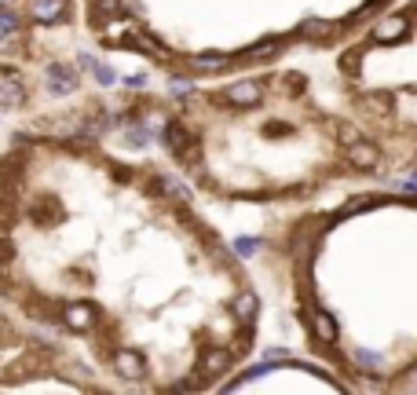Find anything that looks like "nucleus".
<instances>
[{
    "label": "nucleus",
    "instance_id": "6",
    "mask_svg": "<svg viewBox=\"0 0 417 395\" xmlns=\"http://www.w3.org/2000/svg\"><path fill=\"white\" fill-rule=\"evenodd\" d=\"M81 22V0H0L4 30H74Z\"/></svg>",
    "mask_w": 417,
    "mask_h": 395
},
{
    "label": "nucleus",
    "instance_id": "1",
    "mask_svg": "<svg viewBox=\"0 0 417 395\" xmlns=\"http://www.w3.org/2000/svg\"><path fill=\"white\" fill-rule=\"evenodd\" d=\"M0 300L103 391L224 388L263 326L260 282L202 198L96 128L0 143Z\"/></svg>",
    "mask_w": 417,
    "mask_h": 395
},
{
    "label": "nucleus",
    "instance_id": "5",
    "mask_svg": "<svg viewBox=\"0 0 417 395\" xmlns=\"http://www.w3.org/2000/svg\"><path fill=\"white\" fill-rule=\"evenodd\" d=\"M0 391H103L62 344L0 300Z\"/></svg>",
    "mask_w": 417,
    "mask_h": 395
},
{
    "label": "nucleus",
    "instance_id": "4",
    "mask_svg": "<svg viewBox=\"0 0 417 395\" xmlns=\"http://www.w3.org/2000/svg\"><path fill=\"white\" fill-rule=\"evenodd\" d=\"M344 110L406 172L413 168V0H384L359 30L322 48Z\"/></svg>",
    "mask_w": 417,
    "mask_h": 395
},
{
    "label": "nucleus",
    "instance_id": "2",
    "mask_svg": "<svg viewBox=\"0 0 417 395\" xmlns=\"http://www.w3.org/2000/svg\"><path fill=\"white\" fill-rule=\"evenodd\" d=\"M154 150L205 205L290 212L410 172L344 110L322 48L176 77L154 96Z\"/></svg>",
    "mask_w": 417,
    "mask_h": 395
},
{
    "label": "nucleus",
    "instance_id": "3",
    "mask_svg": "<svg viewBox=\"0 0 417 395\" xmlns=\"http://www.w3.org/2000/svg\"><path fill=\"white\" fill-rule=\"evenodd\" d=\"M413 190L388 183L278 212L263 271L290 300L300 340L344 391L413 388Z\"/></svg>",
    "mask_w": 417,
    "mask_h": 395
}]
</instances>
